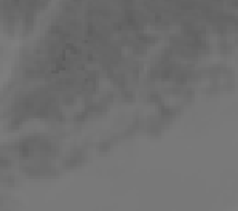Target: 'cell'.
I'll use <instances>...</instances> for the list:
<instances>
[{
    "label": "cell",
    "instance_id": "obj_1",
    "mask_svg": "<svg viewBox=\"0 0 238 211\" xmlns=\"http://www.w3.org/2000/svg\"><path fill=\"white\" fill-rule=\"evenodd\" d=\"M0 167H2V168H8V167H10V160H8L6 157H3V155H0Z\"/></svg>",
    "mask_w": 238,
    "mask_h": 211
}]
</instances>
